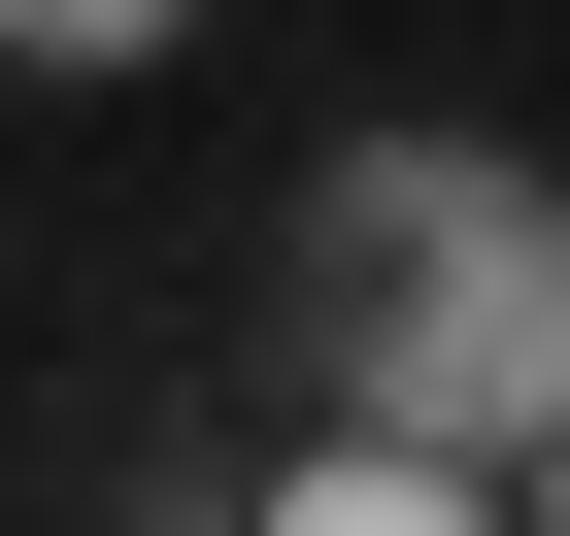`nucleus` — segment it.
I'll use <instances>...</instances> for the list:
<instances>
[{
	"mask_svg": "<svg viewBox=\"0 0 570 536\" xmlns=\"http://www.w3.org/2000/svg\"><path fill=\"white\" fill-rule=\"evenodd\" d=\"M0 34H35V68H135V34H202V0H0Z\"/></svg>",
	"mask_w": 570,
	"mask_h": 536,
	"instance_id": "3",
	"label": "nucleus"
},
{
	"mask_svg": "<svg viewBox=\"0 0 570 536\" xmlns=\"http://www.w3.org/2000/svg\"><path fill=\"white\" fill-rule=\"evenodd\" d=\"M537 536H570V469H537Z\"/></svg>",
	"mask_w": 570,
	"mask_h": 536,
	"instance_id": "4",
	"label": "nucleus"
},
{
	"mask_svg": "<svg viewBox=\"0 0 570 536\" xmlns=\"http://www.w3.org/2000/svg\"><path fill=\"white\" fill-rule=\"evenodd\" d=\"M503 503H537V469H436V436H336V469L268 503V536H503Z\"/></svg>",
	"mask_w": 570,
	"mask_h": 536,
	"instance_id": "2",
	"label": "nucleus"
},
{
	"mask_svg": "<svg viewBox=\"0 0 570 536\" xmlns=\"http://www.w3.org/2000/svg\"><path fill=\"white\" fill-rule=\"evenodd\" d=\"M303 369H336V436L570 469V201H537V168H436V135H370V168L303 201Z\"/></svg>",
	"mask_w": 570,
	"mask_h": 536,
	"instance_id": "1",
	"label": "nucleus"
}]
</instances>
